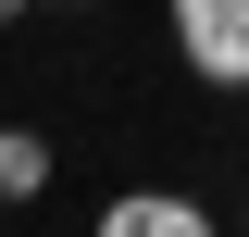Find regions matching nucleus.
I'll return each instance as SVG.
<instances>
[{
    "instance_id": "39448f33",
    "label": "nucleus",
    "mask_w": 249,
    "mask_h": 237,
    "mask_svg": "<svg viewBox=\"0 0 249 237\" xmlns=\"http://www.w3.org/2000/svg\"><path fill=\"white\" fill-rule=\"evenodd\" d=\"M237 212H249V200H237Z\"/></svg>"
},
{
    "instance_id": "f03ea898",
    "label": "nucleus",
    "mask_w": 249,
    "mask_h": 237,
    "mask_svg": "<svg viewBox=\"0 0 249 237\" xmlns=\"http://www.w3.org/2000/svg\"><path fill=\"white\" fill-rule=\"evenodd\" d=\"M100 225H112V237H199V225H212V212L187 200V187H124V200L100 212Z\"/></svg>"
},
{
    "instance_id": "7ed1b4c3",
    "label": "nucleus",
    "mask_w": 249,
    "mask_h": 237,
    "mask_svg": "<svg viewBox=\"0 0 249 237\" xmlns=\"http://www.w3.org/2000/svg\"><path fill=\"white\" fill-rule=\"evenodd\" d=\"M37 187H50V138L37 125H0V212H25Z\"/></svg>"
},
{
    "instance_id": "20e7f679",
    "label": "nucleus",
    "mask_w": 249,
    "mask_h": 237,
    "mask_svg": "<svg viewBox=\"0 0 249 237\" xmlns=\"http://www.w3.org/2000/svg\"><path fill=\"white\" fill-rule=\"evenodd\" d=\"M13 13H25V0H0V25H13Z\"/></svg>"
},
{
    "instance_id": "f257e3e1",
    "label": "nucleus",
    "mask_w": 249,
    "mask_h": 237,
    "mask_svg": "<svg viewBox=\"0 0 249 237\" xmlns=\"http://www.w3.org/2000/svg\"><path fill=\"white\" fill-rule=\"evenodd\" d=\"M199 88H249V0H162Z\"/></svg>"
}]
</instances>
